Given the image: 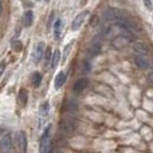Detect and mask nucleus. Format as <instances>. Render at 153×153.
Listing matches in <instances>:
<instances>
[{
	"mask_svg": "<svg viewBox=\"0 0 153 153\" xmlns=\"http://www.w3.org/2000/svg\"><path fill=\"white\" fill-rule=\"evenodd\" d=\"M2 14V5H1V1H0V16Z\"/></svg>",
	"mask_w": 153,
	"mask_h": 153,
	"instance_id": "25",
	"label": "nucleus"
},
{
	"mask_svg": "<svg viewBox=\"0 0 153 153\" xmlns=\"http://www.w3.org/2000/svg\"><path fill=\"white\" fill-rule=\"evenodd\" d=\"M59 59H61V51L56 49V51L53 53V56H51V69H55L57 66V64L59 63Z\"/></svg>",
	"mask_w": 153,
	"mask_h": 153,
	"instance_id": "14",
	"label": "nucleus"
},
{
	"mask_svg": "<svg viewBox=\"0 0 153 153\" xmlns=\"http://www.w3.org/2000/svg\"><path fill=\"white\" fill-rule=\"evenodd\" d=\"M12 48L15 51H21L23 49V44L21 41H19V40H15V41L12 42Z\"/></svg>",
	"mask_w": 153,
	"mask_h": 153,
	"instance_id": "19",
	"label": "nucleus"
},
{
	"mask_svg": "<svg viewBox=\"0 0 153 153\" xmlns=\"http://www.w3.org/2000/svg\"><path fill=\"white\" fill-rule=\"evenodd\" d=\"M62 25H63V23H62V19H57L55 21V24H54V34H55V38H58L59 33L62 31Z\"/></svg>",
	"mask_w": 153,
	"mask_h": 153,
	"instance_id": "17",
	"label": "nucleus"
},
{
	"mask_svg": "<svg viewBox=\"0 0 153 153\" xmlns=\"http://www.w3.org/2000/svg\"><path fill=\"white\" fill-rule=\"evenodd\" d=\"M45 51H46V46L44 41H39L38 44L34 47V51H33V62L37 64L39 63L42 58H44V55H45Z\"/></svg>",
	"mask_w": 153,
	"mask_h": 153,
	"instance_id": "5",
	"label": "nucleus"
},
{
	"mask_svg": "<svg viewBox=\"0 0 153 153\" xmlns=\"http://www.w3.org/2000/svg\"><path fill=\"white\" fill-rule=\"evenodd\" d=\"M135 64L142 70H146L150 66V62L147 61V58L145 56H142V55H137L135 57Z\"/></svg>",
	"mask_w": 153,
	"mask_h": 153,
	"instance_id": "9",
	"label": "nucleus"
},
{
	"mask_svg": "<svg viewBox=\"0 0 153 153\" xmlns=\"http://www.w3.org/2000/svg\"><path fill=\"white\" fill-rule=\"evenodd\" d=\"M17 142H19V146L21 153H26V150H27V140H26L25 133L21 131V133L17 134Z\"/></svg>",
	"mask_w": 153,
	"mask_h": 153,
	"instance_id": "8",
	"label": "nucleus"
},
{
	"mask_svg": "<svg viewBox=\"0 0 153 153\" xmlns=\"http://www.w3.org/2000/svg\"><path fill=\"white\" fill-rule=\"evenodd\" d=\"M48 113H49V103L44 102L40 105V108H39V114L41 115V117H44V118H46L48 115Z\"/></svg>",
	"mask_w": 153,
	"mask_h": 153,
	"instance_id": "16",
	"label": "nucleus"
},
{
	"mask_svg": "<svg viewBox=\"0 0 153 153\" xmlns=\"http://www.w3.org/2000/svg\"><path fill=\"white\" fill-rule=\"evenodd\" d=\"M76 128V123L74 120L70 118H65L61 121V130L64 135H71L74 133Z\"/></svg>",
	"mask_w": 153,
	"mask_h": 153,
	"instance_id": "3",
	"label": "nucleus"
},
{
	"mask_svg": "<svg viewBox=\"0 0 153 153\" xmlns=\"http://www.w3.org/2000/svg\"><path fill=\"white\" fill-rule=\"evenodd\" d=\"M41 81H42V76H41V73L38 72V71L33 72L31 76V83L33 85V87L38 88L39 86H40V83H41Z\"/></svg>",
	"mask_w": 153,
	"mask_h": 153,
	"instance_id": "12",
	"label": "nucleus"
},
{
	"mask_svg": "<svg viewBox=\"0 0 153 153\" xmlns=\"http://www.w3.org/2000/svg\"><path fill=\"white\" fill-rule=\"evenodd\" d=\"M65 81H66V74H65V72L61 71L55 79V89H59L65 83Z\"/></svg>",
	"mask_w": 153,
	"mask_h": 153,
	"instance_id": "11",
	"label": "nucleus"
},
{
	"mask_svg": "<svg viewBox=\"0 0 153 153\" xmlns=\"http://www.w3.org/2000/svg\"><path fill=\"white\" fill-rule=\"evenodd\" d=\"M0 151L1 153H13V140L9 134L4 135L0 138Z\"/></svg>",
	"mask_w": 153,
	"mask_h": 153,
	"instance_id": "4",
	"label": "nucleus"
},
{
	"mask_svg": "<svg viewBox=\"0 0 153 153\" xmlns=\"http://www.w3.org/2000/svg\"><path fill=\"white\" fill-rule=\"evenodd\" d=\"M5 69H6V62H0V76L4 73V71H5Z\"/></svg>",
	"mask_w": 153,
	"mask_h": 153,
	"instance_id": "22",
	"label": "nucleus"
},
{
	"mask_svg": "<svg viewBox=\"0 0 153 153\" xmlns=\"http://www.w3.org/2000/svg\"><path fill=\"white\" fill-rule=\"evenodd\" d=\"M134 49L137 54H140L142 56H146L147 54H149V48L144 44H135Z\"/></svg>",
	"mask_w": 153,
	"mask_h": 153,
	"instance_id": "13",
	"label": "nucleus"
},
{
	"mask_svg": "<svg viewBox=\"0 0 153 153\" xmlns=\"http://www.w3.org/2000/svg\"><path fill=\"white\" fill-rule=\"evenodd\" d=\"M46 2H49V1H51V0H45Z\"/></svg>",
	"mask_w": 153,
	"mask_h": 153,
	"instance_id": "27",
	"label": "nucleus"
},
{
	"mask_svg": "<svg viewBox=\"0 0 153 153\" xmlns=\"http://www.w3.org/2000/svg\"><path fill=\"white\" fill-rule=\"evenodd\" d=\"M51 48H47V53H46V61L47 62H49V61H51Z\"/></svg>",
	"mask_w": 153,
	"mask_h": 153,
	"instance_id": "21",
	"label": "nucleus"
},
{
	"mask_svg": "<svg viewBox=\"0 0 153 153\" xmlns=\"http://www.w3.org/2000/svg\"><path fill=\"white\" fill-rule=\"evenodd\" d=\"M149 79H150L151 82H153V71H151V72L149 73Z\"/></svg>",
	"mask_w": 153,
	"mask_h": 153,
	"instance_id": "24",
	"label": "nucleus"
},
{
	"mask_svg": "<svg viewBox=\"0 0 153 153\" xmlns=\"http://www.w3.org/2000/svg\"><path fill=\"white\" fill-rule=\"evenodd\" d=\"M49 153H62V152H61V151H57V150H55V151H51V152Z\"/></svg>",
	"mask_w": 153,
	"mask_h": 153,
	"instance_id": "26",
	"label": "nucleus"
},
{
	"mask_svg": "<svg viewBox=\"0 0 153 153\" xmlns=\"http://www.w3.org/2000/svg\"><path fill=\"white\" fill-rule=\"evenodd\" d=\"M33 19H34L33 12H32V10H26L25 13H24V15H23V19H22L23 26H24V27L31 26L32 23H33Z\"/></svg>",
	"mask_w": 153,
	"mask_h": 153,
	"instance_id": "10",
	"label": "nucleus"
},
{
	"mask_svg": "<svg viewBox=\"0 0 153 153\" xmlns=\"http://www.w3.org/2000/svg\"><path fill=\"white\" fill-rule=\"evenodd\" d=\"M126 14L121 13L120 10L115 9V8H108L104 13H103V17L106 21H110V22H118L119 19H121Z\"/></svg>",
	"mask_w": 153,
	"mask_h": 153,
	"instance_id": "2",
	"label": "nucleus"
},
{
	"mask_svg": "<svg viewBox=\"0 0 153 153\" xmlns=\"http://www.w3.org/2000/svg\"><path fill=\"white\" fill-rule=\"evenodd\" d=\"M51 126H47L44 133L40 137V143H39V151L40 153H49L51 152Z\"/></svg>",
	"mask_w": 153,
	"mask_h": 153,
	"instance_id": "1",
	"label": "nucleus"
},
{
	"mask_svg": "<svg viewBox=\"0 0 153 153\" xmlns=\"http://www.w3.org/2000/svg\"><path fill=\"white\" fill-rule=\"evenodd\" d=\"M88 14H89L88 10H83V12H81V13H79L76 15V17L73 19V21H72V25H71L72 31H76V30H79L81 27V25L83 24V21L88 16Z\"/></svg>",
	"mask_w": 153,
	"mask_h": 153,
	"instance_id": "6",
	"label": "nucleus"
},
{
	"mask_svg": "<svg viewBox=\"0 0 153 153\" xmlns=\"http://www.w3.org/2000/svg\"><path fill=\"white\" fill-rule=\"evenodd\" d=\"M88 85H89V80L87 78H80L73 85V91L76 93V94L82 93L83 90L88 87Z\"/></svg>",
	"mask_w": 153,
	"mask_h": 153,
	"instance_id": "7",
	"label": "nucleus"
},
{
	"mask_svg": "<svg viewBox=\"0 0 153 153\" xmlns=\"http://www.w3.org/2000/svg\"><path fill=\"white\" fill-rule=\"evenodd\" d=\"M27 97H29V94L25 89H21L19 91V102L22 106H25L26 103H27Z\"/></svg>",
	"mask_w": 153,
	"mask_h": 153,
	"instance_id": "15",
	"label": "nucleus"
},
{
	"mask_svg": "<svg viewBox=\"0 0 153 153\" xmlns=\"http://www.w3.org/2000/svg\"><path fill=\"white\" fill-rule=\"evenodd\" d=\"M101 44H97V42H95L93 46H90V48L88 49V51H89L90 56H96V55H98L100 53H101Z\"/></svg>",
	"mask_w": 153,
	"mask_h": 153,
	"instance_id": "18",
	"label": "nucleus"
},
{
	"mask_svg": "<svg viewBox=\"0 0 153 153\" xmlns=\"http://www.w3.org/2000/svg\"><path fill=\"white\" fill-rule=\"evenodd\" d=\"M72 46H73V42H70V44H69L68 46H65V49H64V55H63L64 59L68 57L69 53L71 51V48H72Z\"/></svg>",
	"mask_w": 153,
	"mask_h": 153,
	"instance_id": "20",
	"label": "nucleus"
},
{
	"mask_svg": "<svg viewBox=\"0 0 153 153\" xmlns=\"http://www.w3.org/2000/svg\"><path fill=\"white\" fill-rule=\"evenodd\" d=\"M143 1H144V4H145V6H146L147 8H151V4H152L151 0H143Z\"/></svg>",
	"mask_w": 153,
	"mask_h": 153,
	"instance_id": "23",
	"label": "nucleus"
}]
</instances>
